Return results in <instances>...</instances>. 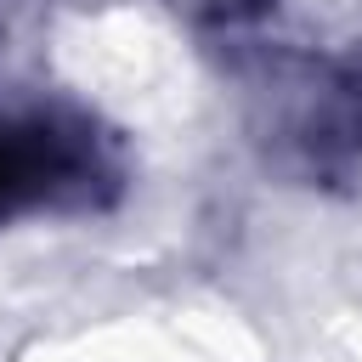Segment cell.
Returning a JSON list of instances; mask_svg holds the SVG:
<instances>
[{
	"instance_id": "cell-1",
	"label": "cell",
	"mask_w": 362,
	"mask_h": 362,
	"mask_svg": "<svg viewBox=\"0 0 362 362\" xmlns=\"http://www.w3.org/2000/svg\"><path fill=\"white\" fill-rule=\"evenodd\" d=\"M170 6L198 23H243V17H260L272 0H170Z\"/></svg>"
}]
</instances>
